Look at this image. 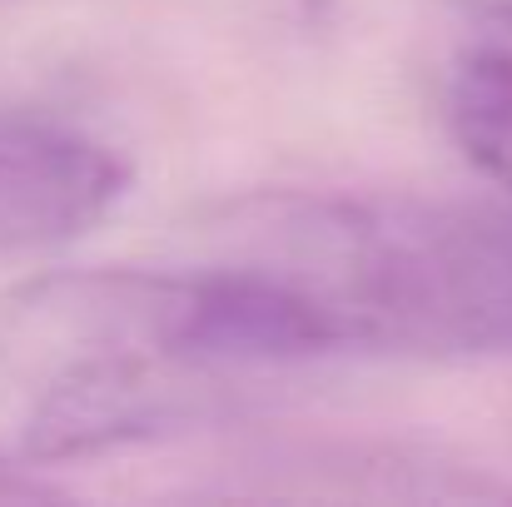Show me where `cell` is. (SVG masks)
I'll list each match as a JSON object with an SVG mask.
<instances>
[{
    "label": "cell",
    "instance_id": "obj_1",
    "mask_svg": "<svg viewBox=\"0 0 512 507\" xmlns=\"http://www.w3.org/2000/svg\"><path fill=\"white\" fill-rule=\"evenodd\" d=\"M299 363L314 338L289 294L229 259L50 274L0 299V443L35 468L100 458Z\"/></svg>",
    "mask_w": 512,
    "mask_h": 507
},
{
    "label": "cell",
    "instance_id": "obj_2",
    "mask_svg": "<svg viewBox=\"0 0 512 507\" xmlns=\"http://www.w3.org/2000/svg\"><path fill=\"white\" fill-rule=\"evenodd\" d=\"M199 254L279 279L334 358H512V194H264L214 214Z\"/></svg>",
    "mask_w": 512,
    "mask_h": 507
},
{
    "label": "cell",
    "instance_id": "obj_3",
    "mask_svg": "<svg viewBox=\"0 0 512 507\" xmlns=\"http://www.w3.org/2000/svg\"><path fill=\"white\" fill-rule=\"evenodd\" d=\"M130 194V160L85 125L0 110V259L90 234Z\"/></svg>",
    "mask_w": 512,
    "mask_h": 507
},
{
    "label": "cell",
    "instance_id": "obj_4",
    "mask_svg": "<svg viewBox=\"0 0 512 507\" xmlns=\"http://www.w3.org/2000/svg\"><path fill=\"white\" fill-rule=\"evenodd\" d=\"M438 85L463 160L512 194V0H448Z\"/></svg>",
    "mask_w": 512,
    "mask_h": 507
},
{
    "label": "cell",
    "instance_id": "obj_5",
    "mask_svg": "<svg viewBox=\"0 0 512 507\" xmlns=\"http://www.w3.org/2000/svg\"><path fill=\"white\" fill-rule=\"evenodd\" d=\"M50 498H60V488L40 478L35 463H25L10 443H0V503H50Z\"/></svg>",
    "mask_w": 512,
    "mask_h": 507
}]
</instances>
